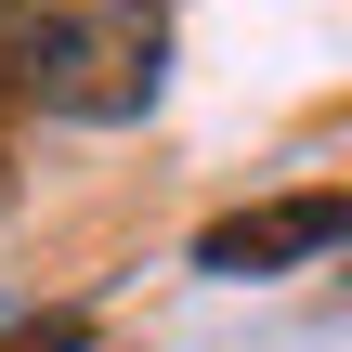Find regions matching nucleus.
<instances>
[{
  "label": "nucleus",
  "mask_w": 352,
  "mask_h": 352,
  "mask_svg": "<svg viewBox=\"0 0 352 352\" xmlns=\"http://www.w3.org/2000/svg\"><path fill=\"white\" fill-rule=\"evenodd\" d=\"M170 91V13L157 0H0V104L118 131Z\"/></svg>",
  "instance_id": "nucleus-1"
},
{
  "label": "nucleus",
  "mask_w": 352,
  "mask_h": 352,
  "mask_svg": "<svg viewBox=\"0 0 352 352\" xmlns=\"http://www.w3.org/2000/svg\"><path fill=\"white\" fill-rule=\"evenodd\" d=\"M340 235H352V196L314 183V196H287V209H235V222H209V235H196V274H287V261H327Z\"/></svg>",
  "instance_id": "nucleus-2"
}]
</instances>
